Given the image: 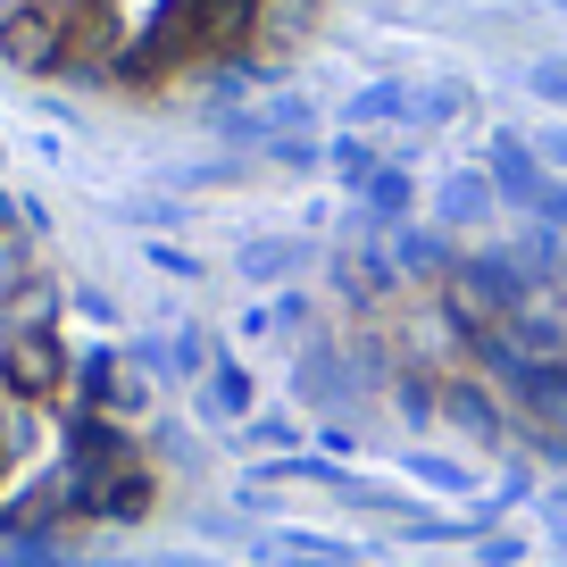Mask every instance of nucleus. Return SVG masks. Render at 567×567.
<instances>
[{"mask_svg":"<svg viewBox=\"0 0 567 567\" xmlns=\"http://www.w3.org/2000/svg\"><path fill=\"white\" fill-rule=\"evenodd\" d=\"M326 0H0V59L84 92H193L284 59Z\"/></svg>","mask_w":567,"mask_h":567,"instance_id":"1","label":"nucleus"}]
</instances>
